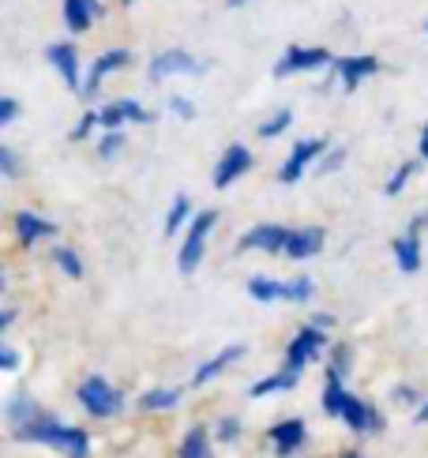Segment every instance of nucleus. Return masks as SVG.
<instances>
[{"instance_id":"f257e3e1","label":"nucleus","mask_w":428,"mask_h":458,"mask_svg":"<svg viewBox=\"0 0 428 458\" xmlns=\"http://www.w3.org/2000/svg\"><path fill=\"white\" fill-rule=\"evenodd\" d=\"M12 436L15 440H23V444H42L49 451H64L72 458H87L90 454V436L83 428H75V425H64L61 417L46 413L42 406H38L23 425H15Z\"/></svg>"},{"instance_id":"f03ea898","label":"nucleus","mask_w":428,"mask_h":458,"mask_svg":"<svg viewBox=\"0 0 428 458\" xmlns=\"http://www.w3.org/2000/svg\"><path fill=\"white\" fill-rule=\"evenodd\" d=\"M214 225H218V211H200L188 222L184 237H181V252H177V271L181 275H196V267L207 256V241L214 233Z\"/></svg>"},{"instance_id":"7ed1b4c3","label":"nucleus","mask_w":428,"mask_h":458,"mask_svg":"<svg viewBox=\"0 0 428 458\" xmlns=\"http://www.w3.org/2000/svg\"><path fill=\"white\" fill-rule=\"evenodd\" d=\"M75 398H80V406L90 413V417H98V421H106V417H116L124 410V394L116 391L106 376H87L80 391H75Z\"/></svg>"},{"instance_id":"20e7f679","label":"nucleus","mask_w":428,"mask_h":458,"mask_svg":"<svg viewBox=\"0 0 428 458\" xmlns=\"http://www.w3.org/2000/svg\"><path fill=\"white\" fill-rule=\"evenodd\" d=\"M338 56L323 49V46H289L278 64H275V75L286 80V75H308V72H323V68H335Z\"/></svg>"},{"instance_id":"39448f33","label":"nucleus","mask_w":428,"mask_h":458,"mask_svg":"<svg viewBox=\"0 0 428 458\" xmlns=\"http://www.w3.org/2000/svg\"><path fill=\"white\" fill-rule=\"evenodd\" d=\"M327 353V331L320 327V323H312L308 319L304 327L294 335V342L286 346V365L289 369H297V372H304L312 360H320Z\"/></svg>"},{"instance_id":"423d86ee","label":"nucleus","mask_w":428,"mask_h":458,"mask_svg":"<svg viewBox=\"0 0 428 458\" xmlns=\"http://www.w3.org/2000/svg\"><path fill=\"white\" fill-rule=\"evenodd\" d=\"M294 229L289 225H278V222H263V225H252L248 233L237 241V252H263V256H275V252H286V241Z\"/></svg>"},{"instance_id":"0eeeda50","label":"nucleus","mask_w":428,"mask_h":458,"mask_svg":"<svg viewBox=\"0 0 428 458\" xmlns=\"http://www.w3.org/2000/svg\"><path fill=\"white\" fill-rule=\"evenodd\" d=\"M132 64V49H106V53H98L90 61V68H87V75H83V98H98V90H102V80L106 75H113V72H121V68H128Z\"/></svg>"},{"instance_id":"6e6552de","label":"nucleus","mask_w":428,"mask_h":458,"mask_svg":"<svg viewBox=\"0 0 428 458\" xmlns=\"http://www.w3.org/2000/svg\"><path fill=\"white\" fill-rule=\"evenodd\" d=\"M252 162H256V158H252V150H248L244 143H229V147L222 150V158L214 162L210 184L218 188V192H222V188H229V184H237V181L248 174V169H252Z\"/></svg>"},{"instance_id":"1a4fd4ad","label":"nucleus","mask_w":428,"mask_h":458,"mask_svg":"<svg viewBox=\"0 0 428 458\" xmlns=\"http://www.w3.org/2000/svg\"><path fill=\"white\" fill-rule=\"evenodd\" d=\"M323 150H327V140H320V136L294 143V150H289V158H286V162H282V169H278V181H282V184H297V181L308 174V165L323 158Z\"/></svg>"},{"instance_id":"9d476101","label":"nucleus","mask_w":428,"mask_h":458,"mask_svg":"<svg viewBox=\"0 0 428 458\" xmlns=\"http://www.w3.org/2000/svg\"><path fill=\"white\" fill-rule=\"evenodd\" d=\"M203 72V61H196L192 53L184 49H162V53H154V61L147 68V75L154 83H162L169 80V75H200Z\"/></svg>"},{"instance_id":"9b49d317","label":"nucleus","mask_w":428,"mask_h":458,"mask_svg":"<svg viewBox=\"0 0 428 458\" xmlns=\"http://www.w3.org/2000/svg\"><path fill=\"white\" fill-rule=\"evenodd\" d=\"M338 421H342L349 432H357V436H376V432H383V413H380L372 403L357 398V394H349V398H346V406H342V417H338Z\"/></svg>"},{"instance_id":"f8f14e48","label":"nucleus","mask_w":428,"mask_h":458,"mask_svg":"<svg viewBox=\"0 0 428 458\" xmlns=\"http://www.w3.org/2000/svg\"><path fill=\"white\" fill-rule=\"evenodd\" d=\"M267 440H270V447H275L282 458H289V454H301V451L308 447V425L301 421V417H286V421L270 425Z\"/></svg>"},{"instance_id":"ddd939ff","label":"nucleus","mask_w":428,"mask_h":458,"mask_svg":"<svg viewBox=\"0 0 428 458\" xmlns=\"http://www.w3.org/2000/svg\"><path fill=\"white\" fill-rule=\"evenodd\" d=\"M335 72H338V83L342 90H357L364 80H372L380 72V61L372 53H354V56H338L335 61Z\"/></svg>"},{"instance_id":"4468645a","label":"nucleus","mask_w":428,"mask_h":458,"mask_svg":"<svg viewBox=\"0 0 428 458\" xmlns=\"http://www.w3.org/2000/svg\"><path fill=\"white\" fill-rule=\"evenodd\" d=\"M46 56H49V64L56 68V75H61V80H64V87L80 94V90H83L80 49H75L72 42H56V46H49V49H46Z\"/></svg>"},{"instance_id":"2eb2a0df","label":"nucleus","mask_w":428,"mask_h":458,"mask_svg":"<svg viewBox=\"0 0 428 458\" xmlns=\"http://www.w3.org/2000/svg\"><path fill=\"white\" fill-rule=\"evenodd\" d=\"M12 225H15V237H19V244H42V241H53L56 233H61V225L56 222H49V218H42V215H34V211H19L15 218H12Z\"/></svg>"},{"instance_id":"dca6fc26","label":"nucleus","mask_w":428,"mask_h":458,"mask_svg":"<svg viewBox=\"0 0 428 458\" xmlns=\"http://www.w3.org/2000/svg\"><path fill=\"white\" fill-rule=\"evenodd\" d=\"M323 241H327V233L320 225H304V229H294L289 233V241H286V256L289 259H312V256H320L323 252Z\"/></svg>"},{"instance_id":"f3484780","label":"nucleus","mask_w":428,"mask_h":458,"mask_svg":"<svg viewBox=\"0 0 428 458\" xmlns=\"http://www.w3.org/2000/svg\"><path fill=\"white\" fill-rule=\"evenodd\" d=\"M61 12H64V27L72 34H87L102 19V4H98V0H64Z\"/></svg>"},{"instance_id":"a211bd4d","label":"nucleus","mask_w":428,"mask_h":458,"mask_svg":"<svg viewBox=\"0 0 428 458\" xmlns=\"http://www.w3.org/2000/svg\"><path fill=\"white\" fill-rule=\"evenodd\" d=\"M244 353H248L244 346H226L222 353H214L210 360H203V365L196 369V376H192V387H207L210 379H218L226 369H233V365H237V360H241Z\"/></svg>"},{"instance_id":"6ab92c4d","label":"nucleus","mask_w":428,"mask_h":458,"mask_svg":"<svg viewBox=\"0 0 428 458\" xmlns=\"http://www.w3.org/2000/svg\"><path fill=\"white\" fill-rule=\"evenodd\" d=\"M297 384H301V372L286 365L282 372H270V376L256 379V384L248 387V394H252V398H267V394H282V391H294Z\"/></svg>"},{"instance_id":"aec40b11","label":"nucleus","mask_w":428,"mask_h":458,"mask_svg":"<svg viewBox=\"0 0 428 458\" xmlns=\"http://www.w3.org/2000/svg\"><path fill=\"white\" fill-rule=\"evenodd\" d=\"M391 252H395V263L402 267L406 275H417L421 271V233H410V229H406L402 237H395Z\"/></svg>"},{"instance_id":"412c9836","label":"nucleus","mask_w":428,"mask_h":458,"mask_svg":"<svg viewBox=\"0 0 428 458\" xmlns=\"http://www.w3.org/2000/svg\"><path fill=\"white\" fill-rule=\"evenodd\" d=\"M140 406L143 413H166V410H177L181 406V391L177 387H150L140 394Z\"/></svg>"},{"instance_id":"4be33fe9","label":"nucleus","mask_w":428,"mask_h":458,"mask_svg":"<svg viewBox=\"0 0 428 458\" xmlns=\"http://www.w3.org/2000/svg\"><path fill=\"white\" fill-rule=\"evenodd\" d=\"M248 297L260 304H278V301H286V282L270 278V275H256V278H248Z\"/></svg>"},{"instance_id":"5701e85b","label":"nucleus","mask_w":428,"mask_h":458,"mask_svg":"<svg viewBox=\"0 0 428 458\" xmlns=\"http://www.w3.org/2000/svg\"><path fill=\"white\" fill-rule=\"evenodd\" d=\"M192 218H196V215H192V199H188L184 192H181V196H173L169 215H166V225H162V229H166V237H181Z\"/></svg>"},{"instance_id":"b1692460","label":"nucleus","mask_w":428,"mask_h":458,"mask_svg":"<svg viewBox=\"0 0 428 458\" xmlns=\"http://www.w3.org/2000/svg\"><path fill=\"white\" fill-rule=\"evenodd\" d=\"M346 398H349V391H346V384H342V376H335V372H327V384H323V413L327 417H342V406H346Z\"/></svg>"},{"instance_id":"393cba45","label":"nucleus","mask_w":428,"mask_h":458,"mask_svg":"<svg viewBox=\"0 0 428 458\" xmlns=\"http://www.w3.org/2000/svg\"><path fill=\"white\" fill-rule=\"evenodd\" d=\"M177 454H181V458H210V432H207L203 425L188 428V436L181 440Z\"/></svg>"},{"instance_id":"a878e982","label":"nucleus","mask_w":428,"mask_h":458,"mask_svg":"<svg viewBox=\"0 0 428 458\" xmlns=\"http://www.w3.org/2000/svg\"><path fill=\"white\" fill-rule=\"evenodd\" d=\"M289 124H294V109H278V113H270V117L256 128V136L260 140H278Z\"/></svg>"},{"instance_id":"bb28decb","label":"nucleus","mask_w":428,"mask_h":458,"mask_svg":"<svg viewBox=\"0 0 428 458\" xmlns=\"http://www.w3.org/2000/svg\"><path fill=\"white\" fill-rule=\"evenodd\" d=\"M312 297H316V282L308 278V275H297V278L286 282V301L289 304H308Z\"/></svg>"},{"instance_id":"cd10ccee","label":"nucleus","mask_w":428,"mask_h":458,"mask_svg":"<svg viewBox=\"0 0 428 458\" xmlns=\"http://www.w3.org/2000/svg\"><path fill=\"white\" fill-rule=\"evenodd\" d=\"M241 436H244V421L237 413H226L218 425H214V440L218 444H241Z\"/></svg>"},{"instance_id":"c85d7f7f","label":"nucleus","mask_w":428,"mask_h":458,"mask_svg":"<svg viewBox=\"0 0 428 458\" xmlns=\"http://www.w3.org/2000/svg\"><path fill=\"white\" fill-rule=\"evenodd\" d=\"M349 369H354V346H346V342H338V346H330V357H327V372L335 376H349Z\"/></svg>"},{"instance_id":"c756f323","label":"nucleus","mask_w":428,"mask_h":458,"mask_svg":"<svg viewBox=\"0 0 428 458\" xmlns=\"http://www.w3.org/2000/svg\"><path fill=\"white\" fill-rule=\"evenodd\" d=\"M53 263L61 267V271L68 275V278H83V259H80V252H72V248H53Z\"/></svg>"},{"instance_id":"7c9ffc66","label":"nucleus","mask_w":428,"mask_h":458,"mask_svg":"<svg viewBox=\"0 0 428 458\" xmlns=\"http://www.w3.org/2000/svg\"><path fill=\"white\" fill-rule=\"evenodd\" d=\"M124 128H106V136H102V143H98V158H106V162H113L116 155L124 150Z\"/></svg>"},{"instance_id":"2f4dec72","label":"nucleus","mask_w":428,"mask_h":458,"mask_svg":"<svg viewBox=\"0 0 428 458\" xmlns=\"http://www.w3.org/2000/svg\"><path fill=\"white\" fill-rule=\"evenodd\" d=\"M94 128H102V109H90L80 117V124L72 128V143H87L94 136Z\"/></svg>"},{"instance_id":"473e14b6","label":"nucleus","mask_w":428,"mask_h":458,"mask_svg":"<svg viewBox=\"0 0 428 458\" xmlns=\"http://www.w3.org/2000/svg\"><path fill=\"white\" fill-rule=\"evenodd\" d=\"M116 102H121L128 124H154V121H158V113H150L147 106H140L135 98H116Z\"/></svg>"},{"instance_id":"72a5a7b5","label":"nucleus","mask_w":428,"mask_h":458,"mask_svg":"<svg viewBox=\"0 0 428 458\" xmlns=\"http://www.w3.org/2000/svg\"><path fill=\"white\" fill-rule=\"evenodd\" d=\"M414 174H417V162H402V165L395 169V177L383 184V192H387V196H402V188L414 181Z\"/></svg>"},{"instance_id":"f704fd0d","label":"nucleus","mask_w":428,"mask_h":458,"mask_svg":"<svg viewBox=\"0 0 428 458\" xmlns=\"http://www.w3.org/2000/svg\"><path fill=\"white\" fill-rule=\"evenodd\" d=\"M342 162H346V150H342V147H335V150H330V155L323 150V158H320V177L338 174V169H342Z\"/></svg>"},{"instance_id":"c9c22d12","label":"nucleus","mask_w":428,"mask_h":458,"mask_svg":"<svg viewBox=\"0 0 428 458\" xmlns=\"http://www.w3.org/2000/svg\"><path fill=\"white\" fill-rule=\"evenodd\" d=\"M124 124H128V117H124L121 102H109V106L102 109V128H124Z\"/></svg>"},{"instance_id":"e433bc0d","label":"nucleus","mask_w":428,"mask_h":458,"mask_svg":"<svg viewBox=\"0 0 428 458\" xmlns=\"http://www.w3.org/2000/svg\"><path fill=\"white\" fill-rule=\"evenodd\" d=\"M169 109L177 113L181 121H196V102H192V98H181V94H173V98H169Z\"/></svg>"},{"instance_id":"4c0bfd02","label":"nucleus","mask_w":428,"mask_h":458,"mask_svg":"<svg viewBox=\"0 0 428 458\" xmlns=\"http://www.w3.org/2000/svg\"><path fill=\"white\" fill-rule=\"evenodd\" d=\"M0 174H4L8 181L19 177V158H15V150H12V147H0Z\"/></svg>"},{"instance_id":"58836bf2","label":"nucleus","mask_w":428,"mask_h":458,"mask_svg":"<svg viewBox=\"0 0 428 458\" xmlns=\"http://www.w3.org/2000/svg\"><path fill=\"white\" fill-rule=\"evenodd\" d=\"M19 117V102L15 98H0V128H8Z\"/></svg>"},{"instance_id":"ea45409f","label":"nucleus","mask_w":428,"mask_h":458,"mask_svg":"<svg viewBox=\"0 0 428 458\" xmlns=\"http://www.w3.org/2000/svg\"><path fill=\"white\" fill-rule=\"evenodd\" d=\"M19 369V353L12 346H0V372H15Z\"/></svg>"},{"instance_id":"a19ab883","label":"nucleus","mask_w":428,"mask_h":458,"mask_svg":"<svg viewBox=\"0 0 428 458\" xmlns=\"http://www.w3.org/2000/svg\"><path fill=\"white\" fill-rule=\"evenodd\" d=\"M395 403H406V406H410V403H421V398H417V387H410V384L395 387Z\"/></svg>"},{"instance_id":"79ce46f5","label":"nucleus","mask_w":428,"mask_h":458,"mask_svg":"<svg viewBox=\"0 0 428 458\" xmlns=\"http://www.w3.org/2000/svg\"><path fill=\"white\" fill-rule=\"evenodd\" d=\"M417 155H421V162H428V124L421 128V140H417Z\"/></svg>"},{"instance_id":"37998d69","label":"nucleus","mask_w":428,"mask_h":458,"mask_svg":"<svg viewBox=\"0 0 428 458\" xmlns=\"http://www.w3.org/2000/svg\"><path fill=\"white\" fill-rule=\"evenodd\" d=\"M424 225H428V211H424V215H414V218H410V225H406V229H410V233H421Z\"/></svg>"},{"instance_id":"c03bdc74","label":"nucleus","mask_w":428,"mask_h":458,"mask_svg":"<svg viewBox=\"0 0 428 458\" xmlns=\"http://www.w3.org/2000/svg\"><path fill=\"white\" fill-rule=\"evenodd\" d=\"M12 323H15V309H12V304H8V309H4V312H0V331H8V327H12Z\"/></svg>"},{"instance_id":"a18cd8bd","label":"nucleus","mask_w":428,"mask_h":458,"mask_svg":"<svg viewBox=\"0 0 428 458\" xmlns=\"http://www.w3.org/2000/svg\"><path fill=\"white\" fill-rule=\"evenodd\" d=\"M414 421H417V425H428V398H424V403H417V413H414Z\"/></svg>"},{"instance_id":"49530a36","label":"nucleus","mask_w":428,"mask_h":458,"mask_svg":"<svg viewBox=\"0 0 428 458\" xmlns=\"http://www.w3.org/2000/svg\"><path fill=\"white\" fill-rule=\"evenodd\" d=\"M312 323H320L323 331H330V327H335V316H312Z\"/></svg>"},{"instance_id":"de8ad7c7","label":"nucleus","mask_w":428,"mask_h":458,"mask_svg":"<svg viewBox=\"0 0 428 458\" xmlns=\"http://www.w3.org/2000/svg\"><path fill=\"white\" fill-rule=\"evenodd\" d=\"M226 4H229V8H241V4H248V0H226Z\"/></svg>"},{"instance_id":"09e8293b","label":"nucleus","mask_w":428,"mask_h":458,"mask_svg":"<svg viewBox=\"0 0 428 458\" xmlns=\"http://www.w3.org/2000/svg\"><path fill=\"white\" fill-rule=\"evenodd\" d=\"M121 4H135V0H121Z\"/></svg>"},{"instance_id":"8fccbe9b","label":"nucleus","mask_w":428,"mask_h":458,"mask_svg":"<svg viewBox=\"0 0 428 458\" xmlns=\"http://www.w3.org/2000/svg\"><path fill=\"white\" fill-rule=\"evenodd\" d=\"M424 30H428V23H424Z\"/></svg>"}]
</instances>
